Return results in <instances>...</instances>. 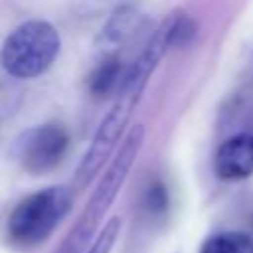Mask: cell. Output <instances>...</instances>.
Masks as SVG:
<instances>
[{"label": "cell", "mask_w": 253, "mask_h": 253, "mask_svg": "<svg viewBox=\"0 0 253 253\" xmlns=\"http://www.w3.org/2000/svg\"><path fill=\"white\" fill-rule=\"evenodd\" d=\"M142 142H144V126L142 125H134L128 130L125 142L121 144L113 164L109 166V170L101 178L99 186L95 188L91 200L87 202V206H85V210L81 213V217L77 219V223L73 225L71 233L67 235L65 243L59 247L57 253H77L89 243V239H91L93 231L97 229L101 217L107 213V210L115 202L125 178L128 176L130 166L134 164V158H136Z\"/></svg>", "instance_id": "1"}, {"label": "cell", "mask_w": 253, "mask_h": 253, "mask_svg": "<svg viewBox=\"0 0 253 253\" xmlns=\"http://www.w3.org/2000/svg\"><path fill=\"white\" fill-rule=\"evenodd\" d=\"M73 192L67 186H49L24 198L8 215V237L16 247H34L49 237L67 215Z\"/></svg>", "instance_id": "2"}, {"label": "cell", "mask_w": 253, "mask_h": 253, "mask_svg": "<svg viewBox=\"0 0 253 253\" xmlns=\"http://www.w3.org/2000/svg\"><path fill=\"white\" fill-rule=\"evenodd\" d=\"M59 34L43 20H30L18 26L4 42L0 61L6 73L18 79L42 75L57 57Z\"/></svg>", "instance_id": "3"}, {"label": "cell", "mask_w": 253, "mask_h": 253, "mask_svg": "<svg viewBox=\"0 0 253 253\" xmlns=\"http://www.w3.org/2000/svg\"><path fill=\"white\" fill-rule=\"evenodd\" d=\"M69 134L59 125H40L30 128L18 140V156L30 174L53 170L65 156Z\"/></svg>", "instance_id": "4"}, {"label": "cell", "mask_w": 253, "mask_h": 253, "mask_svg": "<svg viewBox=\"0 0 253 253\" xmlns=\"http://www.w3.org/2000/svg\"><path fill=\"white\" fill-rule=\"evenodd\" d=\"M134 109V105L126 99H119V103L113 107V111L103 119L89 150L85 152L83 156V162L79 164L77 168V174H75V182L79 188H85L93 178L95 174L101 170V166L107 162L115 142L119 140L128 117H130V111Z\"/></svg>", "instance_id": "5"}, {"label": "cell", "mask_w": 253, "mask_h": 253, "mask_svg": "<svg viewBox=\"0 0 253 253\" xmlns=\"http://www.w3.org/2000/svg\"><path fill=\"white\" fill-rule=\"evenodd\" d=\"M217 178L235 182L253 174V132L241 130L225 138L213 158Z\"/></svg>", "instance_id": "6"}, {"label": "cell", "mask_w": 253, "mask_h": 253, "mask_svg": "<svg viewBox=\"0 0 253 253\" xmlns=\"http://www.w3.org/2000/svg\"><path fill=\"white\" fill-rule=\"evenodd\" d=\"M121 73H123V61L115 55L105 57L89 75V91L95 97H105L121 79Z\"/></svg>", "instance_id": "7"}, {"label": "cell", "mask_w": 253, "mask_h": 253, "mask_svg": "<svg viewBox=\"0 0 253 253\" xmlns=\"http://www.w3.org/2000/svg\"><path fill=\"white\" fill-rule=\"evenodd\" d=\"M200 253H253V239L243 231H221L211 235Z\"/></svg>", "instance_id": "8"}, {"label": "cell", "mask_w": 253, "mask_h": 253, "mask_svg": "<svg viewBox=\"0 0 253 253\" xmlns=\"http://www.w3.org/2000/svg\"><path fill=\"white\" fill-rule=\"evenodd\" d=\"M134 28H136V14H132L130 10H123L113 16L105 32L109 40H125Z\"/></svg>", "instance_id": "9"}, {"label": "cell", "mask_w": 253, "mask_h": 253, "mask_svg": "<svg viewBox=\"0 0 253 253\" xmlns=\"http://www.w3.org/2000/svg\"><path fill=\"white\" fill-rule=\"evenodd\" d=\"M119 229H121V219L119 217H111L107 221V225L101 229V233L97 235L95 243H91V247L87 249V253H111L117 237H119Z\"/></svg>", "instance_id": "10"}]
</instances>
